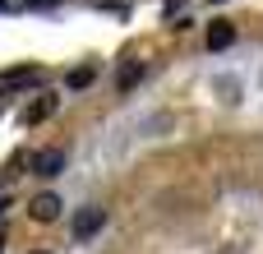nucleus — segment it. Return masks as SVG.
<instances>
[{
  "mask_svg": "<svg viewBox=\"0 0 263 254\" xmlns=\"http://www.w3.org/2000/svg\"><path fill=\"white\" fill-rule=\"evenodd\" d=\"M180 5H185V0H166V5H162V9H166V19H171V14H176Z\"/></svg>",
  "mask_w": 263,
  "mask_h": 254,
  "instance_id": "obj_9",
  "label": "nucleus"
},
{
  "mask_svg": "<svg viewBox=\"0 0 263 254\" xmlns=\"http://www.w3.org/2000/svg\"><path fill=\"white\" fill-rule=\"evenodd\" d=\"M0 9H14V0H0Z\"/></svg>",
  "mask_w": 263,
  "mask_h": 254,
  "instance_id": "obj_10",
  "label": "nucleus"
},
{
  "mask_svg": "<svg viewBox=\"0 0 263 254\" xmlns=\"http://www.w3.org/2000/svg\"><path fill=\"white\" fill-rule=\"evenodd\" d=\"M60 171H65V148H42V153H32V176L51 180V176H60Z\"/></svg>",
  "mask_w": 263,
  "mask_h": 254,
  "instance_id": "obj_2",
  "label": "nucleus"
},
{
  "mask_svg": "<svg viewBox=\"0 0 263 254\" xmlns=\"http://www.w3.org/2000/svg\"><path fill=\"white\" fill-rule=\"evenodd\" d=\"M102 222H106V213H102V208H79V213H74V222H69V227H74V241H92V236L102 231Z\"/></svg>",
  "mask_w": 263,
  "mask_h": 254,
  "instance_id": "obj_3",
  "label": "nucleus"
},
{
  "mask_svg": "<svg viewBox=\"0 0 263 254\" xmlns=\"http://www.w3.org/2000/svg\"><path fill=\"white\" fill-rule=\"evenodd\" d=\"M55 106H60V97H55V93H42V97H32V102L18 111V125H23V130H28V125H42V120L55 116Z\"/></svg>",
  "mask_w": 263,
  "mask_h": 254,
  "instance_id": "obj_1",
  "label": "nucleus"
},
{
  "mask_svg": "<svg viewBox=\"0 0 263 254\" xmlns=\"http://www.w3.org/2000/svg\"><path fill=\"white\" fill-rule=\"evenodd\" d=\"M213 5H217V0H213Z\"/></svg>",
  "mask_w": 263,
  "mask_h": 254,
  "instance_id": "obj_11",
  "label": "nucleus"
},
{
  "mask_svg": "<svg viewBox=\"0 0 263 254\" xmlns=\"http://www.w3.org/2000/svg\"><path fill=\"white\" fill-rule=\"evenodd\" d=\"M139 79H143V65H139V60H125V65H120V74H116L120 93H129V88H134Z\"/></svg>",
  "mask_w": 263,
  "mask_h": 254,
  "instance_id": "obj_7",
  "label": "nucleus"
},
{
  "mask_svg": "<svg viewBox=\"0 0 263 254\" xmlns=\"http://www.w3.org/2000/svg\"><path fill=\"white\" fill-rule=\"evenodd\" d=\"M236 42V23H227V19H213V28H208V51H227Z\"/></svg>",
  "mask_w": 263,
  "mask_h": 254,
  "instance_id": "obj_5",
  "label": "nucleus"
},
{
  "mask_svg": "<svg viewBox=\"0 0 263 254\" xmlns=\"http://www.w3.org/2000/svg\"><path fill=\"white\" fill-rule=\"evenodd\" d=\"M60 208H65L60 194H32V199H28V217H32V222H55Z\"/></svg>",
  "mask_w": 263,
  "mask_h": 254,
  "instance_id": "obj_4",
  "label": "nucleus"
},
{
  "mask_svg": "<svg viewBox=\"0 0 263 254\" xmlns=\"http://www.w3.org/2000/svg\"><path fill=\"white\" fill-rule=\"evenodd\" d=\"M28 83H37V69H32V65H23V69H5V74H0V88H28Z\"/></svg>",
  "mask_w": 263,
  "mask_h": 254,
  "instance_id": "obj_6",
  "label": "nucleus"
},
{
  "mask_svg": "<svg viewBox=\"0 0 263 254\" xmlns=\"http://www.w3.org/2000/svg\"><path fill=\"white\" fill-rule=\"evenodd\" d=\"M92 79H97V69H92V65H79V69L69 74V88H88Z\"/></svg>",
  "mask_w": 263,
  "mask_h": 254,
  "instance_id": "obj_8",
  "label": "nucleus"
}]
</instances>
